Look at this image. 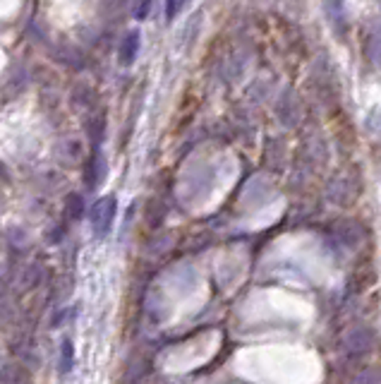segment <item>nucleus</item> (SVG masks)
I'll use <instances>...</instances> for the list:
<instances>
[{
  "label": "nucleus",
  "mask_w": 381,
  "mask_h": 384,
  "mask_svg": "<svg viewBox=\"0 0 381 384\" xmlns=\"http://www.w3.org/2000/svg\"><path fill=\"white\" fill-rule=\"evenodd\" d=\"M84 214V200H82V195H70L68 197V216L70 218H80Z\"/></svg>",
  "instance_id": "nucleus-6"
},
{
  "label": "nucleus",
  "mask_w": 381,
  "mask_h": 384,
  "mask_svg": "<svg viewBox=\"0 0 381 384\" xmlns=\"http://www.w3.org/2000/svg\"><path fill=\"white\" fill-rule=\"evenodd\" d=\"M115 214H118V200L113 195H106V197H98L94 202V207H91V228H94V233L98 238H103L110 231L115 221Z\"/></svg>",
  "instance_id": "nucleus-1"
},
{
  "label": "nucleus",
  "mask_w": 381,
  "mask_h": 384,
  "mask_svg": "<svg viewBox=\"0 0 381 384\" xmlns=\"http://www.w3.org/2000/svg\"><path fill=\"white\" fill-rule=\"evenodd\" d=\"M103 176H106V163H103V156L101 151H94L89 158V166H87V188L94 190L98 188V183L103 181Z\"/></svg>",
  "instance_id": "nucleus-3"
},
{
  "label": "nucleus",
  "mask_w": 381,
  "mask_h": 384,
  "mask_svg": "<svg viewBox=\"0 0 381 384\" xmlns=\"http://www.w3.org/2000/svg\"><path fill=\"white\" fill-rule=\"evenodd\" d=\"M185 3L187 0H166V19L168 22L180 15V10L185 8Z\"/></svg>",
  "instance_id": "nucleus-7"
},
{
  "label": "nucleus",
  "mask_w": 381,
  "mask_h": 384,
  "mask_svg": "<svg viewBox=\"0 0 381 384\" xmlns=\"http://www.w3.org/2000/svg\"><path fill=\"white\" fill-rule=\"evenodd\" d=\"M149 8H151V0H140V8L135 10V17L137 19H144V17H147Z\"/></svg>",
  "instance_id": "nucleus-8"
},
{
  "label": "nucleus",
  "mask_w": 381,
  "mask_h": 384,
  "mask_svg": "<svg viewBox=\"0 0 381 384\" xmlns=\"http://www.w3.org/2000/svg\"><path fill=\"white\" fill-rule=\"evenodd\" d=\"M140 31H130L127 36L122 39L120 44V51H118V56H120V63L122 65H132L137 61V53H140Z\"/></svg>",
  "instance_id": "nucleus-2"
},
{
  "label": "nucleus",
  "mask_w": 381,
  "mask_h": 384,
  "mask_svg": "<svg viewBox=\"0 0 381 384\" xmlns=\"http://www.w3.org/2000/svg\"><path fill=\"white\" fill-rule=\"evenodd\" d=\"M72 365H75V348L70 339H65L61 343V373H70Z\"/></svg>",
  "instance_id": "nucleus-5"
},
{
  "label": "nucleus",
  "mask_w": 381,
  "mask_h": 384,
  "mask_svg": "<svg viewBox=\"0 0 381 384\" xmlns=\"http://www.w3.org/2000/svg\"><path fill=\"white\" fill-rule=\"evenodd\" d=\"M367 56L377 68H381V24H374L367 36Z\"/></svg>",
  "instance_id": "nucleus-4"
}]
</instances>
